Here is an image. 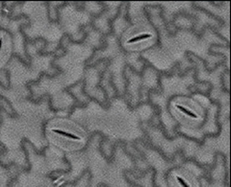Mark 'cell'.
<instances>
[{"instance_id":"obj_1","label":"cell","mask_w":231,"mask_h":187,"mask_svg":"<svg viewBox=\"0 0 231 187\" xmlns=\"http://www.w3.org/2000/svg\"><path fill=\"white\" fill-rule=\"evenodd\" d=\"M54 132H56V134H61V135H63V136H66V137H67V138H71V139H74V140H81V137L80 136H78V135H75V134H70V132H67V131H63V130H52Z\"/></svg>"},{"instance_id":"obj_4","label":"cell","mask_w":231,"mask_h":187,"mask_svg":"<svg viewBox=\"0 0 231 187\" xmlns=\"http://www.w3.org/2000/svg\"><path fill=\"white\" fill-rule=\"evenodd\" d=\"M176 179L178 180V182L180 183V185L182 186V187H191L190 185H189V183L187 182V181H185L181 176H176Z\"/></svg>"},{"instance_id":"obj_2","label":"cell","mask_w":231,"mask_h":187,"mask_svg":"<svg viewBox=\"0 0 231 187\" xmlns=\"http://www.w3.org/2000/svg\"><path fill=\"white\" fill-rule=\"evenodd\" d=\"M151 37V35H148V34H145V35H141L138 37H135L133 38H130L127 41L128 43H133V42H137V41H144L145 38H149Z\"/></svg>"},{"instance_id":"obj_3","label":"cell","mask_w":231,"mask_h":187,"mask_svg":"<svg viewBox=\"0 0 231 187\" xmlns=\"http://www.w3.org/2000/svg\"><path fill=\"white\" fill-rule=\"evenodd\" d=\"M176 107H177V109H179V110H180L181 111H182L183 113H185V114H187V115L190 116V117L198 118V114H196V113H195V112H193V111L189 110L188 109H186V107H182V106H176Z\"/></svg>"}]
</instances>
